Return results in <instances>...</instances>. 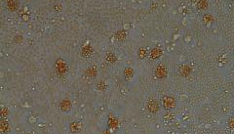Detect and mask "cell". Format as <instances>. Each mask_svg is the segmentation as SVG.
Masks as SVG:
<instances>
[{
  "instance_id": "6da1fadb",
  "label": "cell",
  "mask_w": 234,
  "mask_h": 134,
  "mask_svg": "<svg viewBox=\"0 0 234 134\" xmlns=\"http://www.w3.org/2000/svg\"><path fill=\"white\" fill-rule=\"evenodd\" d=\"M56 70L58 72V73H59L61 74H64L66 72L67 66H66L65 62L63 60H59L56 63Z\"/></svg>"
}]
</instances>
